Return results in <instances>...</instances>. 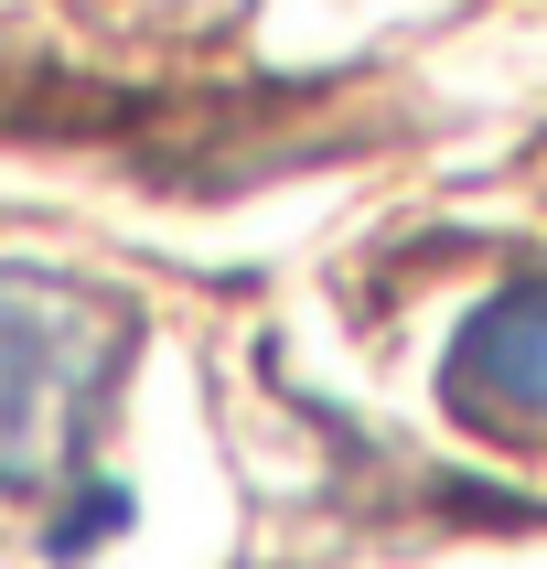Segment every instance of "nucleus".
<instances>
[{"label": "nucleus", "mask_w": 547, "mask_h": 569, "mask_svg": "<svg viewBox=\"0 0 547 569\" xmlns=\"http://www.w3.org/2000/svg\"><path fill=\"white\" fill-rule=\"evenodd\" d=\"M87 419V322L0 290V495H32Z\"/></svg>", "instance_id": "nucleus-1"}, {"label": "nucleus", "mask_w": 547, "mask_h": 569, "mask_svg": "<svg viewBox=\"0 0 547 569\" xmlns=\"http://www.w3.org/2000/svg\"><path fill=\"white\" fill-rule=\"evenodd\" d=\"M450 409L462 419H547V280L494 290L450 345Z\"/></svg>", "instance_id": "nucleus-2"}]
</instances>
